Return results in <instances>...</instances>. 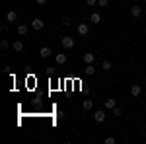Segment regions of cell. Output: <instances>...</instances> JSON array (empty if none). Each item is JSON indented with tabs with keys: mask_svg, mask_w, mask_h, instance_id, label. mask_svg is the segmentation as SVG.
<instances>
[{
	"mask_svg": "<svg viewBox=\"0 0 146 144\" xmlns=\"http://www.w3.org/2000/svg\"><path fill=\"white\" fill-rule=\"evenodd\" d=\"M31 27H33L35 31H41V29L45 27V22H43L41 18H33V20H31Z\"/></svg>",
	"mask_w": 146,
	"mask_h": 144,
	"instance_id": "cell-1",
	"label": "cell"
},
{
	"mask_svg": "<svg viewBox=\"0 0 146 144\" xmlns=\"http://www.w3.org/2000/svg\"><path fill=\"white\" fill-rule=\"evenodd\" d=\"M131 96H133V98H140V96H142V86L133 84V86H131Z\"/></svg>",
	"mask_w": 146,
	"mask_h": 144,
	"instance_id": "cell-2",
	"label": "cell"
},
{
	"mask_svg": "<svg viewBox=\"0 0 146 144\" xmlns=\"http://www.w3.org/2000/svg\"><path fill=\"white\" fill-rule=\"evenodd\" d=\"M60 45H62L64 49H72V47H74V37H62Z\"/></svg>",
	"mask_w": 146,
	"mask_h": 144,
	"instance_id": "cell-3",
	"label": "cell"
},
{
	"mask_svg": "<svg viewBox=\"0 0 146 144\" xmlns=\"http://www.w3.org/2000/svg\"><path fill=\"white\" fill-rule=\"evenodd\" d=\"M66 60H68V56L64 55V53H56L55 55V62L56 64H66Z\"/></svg>",
	"mask_w": 146,
	"mask_h": 144,
	"instance_id": "cell-4",
	"label": "cell"
},
{
	"mask_svg": "<svg viewBox=\"0 0 146 144\" xmlns=\"http://www.w3.org/2000/svg\"><path fill=\"white\" fill-rule=\"evenodd\" d=\"M82 58H84L86 64H94V62H96V53H84Z\"/></svg>",
	"mask_w": 146,
	"mask_h": 144,
	"instance_id": "cell-5",
	"label": "cell"
},
{
	"mask_svg": "<svg viewBox=\"0 0 146 144\" xmlns=\"http://www.w3.org/2000/svg\"><path fill=\"white\" fill-rule=\"evenodd\" d=\"M94 119H96L98 123H103V121H105V111H103V109L96 111V113H94Z\"/></svg>",
	"mask_w": 146,
	"mask_h": 144,
	"instance_id": "cell-6",
	"label": "cell"
},
{
	"mask_svg": "<svg viewBox=\"0 0 146 144\" xmlns=\"http://www.w3.org/2000/svg\"><path fill=\"white\" fill-rule=\"evenodd\" d=\"M131 16L133 18H140L142 16V8L140 6H131Z\"/></svg>",
	"mask_w": 146,
	"mask_h": 144,
	"instance_id": "cell-7",
	"label": "cell"
},
{
	"mask_svg": "<svg viewBox=\"0 0 146 144\" xmlns=\"http://www.w3.org/2000/svg\"><path fill=\"white\" fill-rule=\"evenodd\" d=\"M12 49H14L16 53H22V51H23V43L20 41V39H16V41L12 43Z\"/></svg>",
	"mask_w": 146,
	"mask_h": 144,
	"instance_id": "cell-8",
	"label": "cell"
},
{
	"mask_svg": "<svg viewBox=\"0 0 146 144\" xmlns=\"http://www.w3.org/2000/svg\"><path fill=\"white\" fill-rule=\"evenodd\" d=\"M18 20V12H14V10H10L8 14H6V22H10V23H14Z\"/></svg>",
	"mask_w": 146,
	"mask_h": 144,
	"instance_id": "cell-9",
	"label": "cell"
},
{
	"mask_svg": "<svg viewBox=\"0 0 146 144\" xmlns=\"http://www.w3.org/2000/svg\"><path fill=\"white\" fill-rule=\"evenodd\" d=\"M39 55H41V58H49V56L53 55V51H51L49 47H41V51H39Z\"/></svg>",
	"mask_w": 146,
	"mask_h": 144,
	"instance_id": "cell-10",
	"label": "cell"
},
{
	"mask_svg": "<svg viewBox=\"0 0 146 144\" xmlns=\"http://www.w3.org/2000/svg\"><path fill=\"white\" fill-rule=\"evenodd\" d=\"M88 31H90V25H88V23H80L78 25V33L80 35H88Z\"/></svg>",
	"mask_w": 146,
	"mask_h": 144,
	"instance_id": "cell-11",
	"label": "cell"
},
{
	"mask_svg": "<svg viewBox=\"0 0 146 144\" xmlns=\"http://www.w3.org/2000/svg\"><path fill=\"white\" fill-rule=\"evenodd\" d=\"M113 107H117V101L113 100V98H107L105 100V109H113Z\"/></svg>",
	"mask_w": 146,
	"mask_h": 144,
	"instance_id": "cell-12",
	"label": "cell"
},
{
	"mask_svg": "<svg viewBox=\"0 0 146 144\" xmlns=\"http://www.w3.org/2000/svg\"><path fill=\"white\" fill-rule=\"evenodd\" d=\"M18 35H20V37L27 35V25H25V23H20V25H18Z\"/></svg>",
	"mask_w": 146,
	"mask_h": 144,
	"instance_id": "cell-13",
	"label": "cell"
},
{
	"mask_svg": "<svg viewBox=\"0 0 146 144\" xmlns=\"http://www.w3.org/2000/svg\"><path fill=\"white\" fill-rule=\"evenodd\" d=\"M94 72H96L94 64H86V68H84V74H86V76H94Z\"/></svg>",
	"mask_w": 146,
	"mask_h": 144,
	"instance_id": "cell-14",
	"label": "cell"
},
{
	"mask_svg": "<svg viewBox=\"0 0 146 144\" xmlns=\"http://www.w3.org/2000/svg\"><path fill=\"white\" fill-rule=\"evenodd\" d=\"M82 107H84L86 111L94 109V101H92V100H84V101H82Z\"/></svg>",
	"mask_w": 146,
	"mask_h": 144,
	"instance_id": "cell-15",
	"label": "cell"
},
{
	"mask_svg": "<svg viewBox=\"0 0 146 144\" xmlns=\"http://www.w3.org/2000/svg\"><path fill=\"white\" fill-rule=\"evenodd\" d=\"M100 22H101V16L98 14V12H94V14L90 16V23H100Z\"/></svg>",
	"mask_w": 146,
	"mask_h": 144,
	"instance_id": "cell-16",
	"label": "cell"
},
{
	"mask_svg": "<svg viewBox=\"0 0 146 144\" xmlns=\"http://www.w3.org/2000/svg\"><path fill=\"white\" fill-rule=\"evenodd\" d=\"M101 68H103V70H111V68H113L111 60H107V58H103V60H101Z\"/></svg>",
	"mask_w": 146,
	"mask_h": 144,
	"instance_id": "cell-17",
	"label": "cell"
},
{
	"mask_svg": "<svg viewBox=\"0 0 146 144\" xmlns=\"http://www.w3.org/2000/svg\"><path fill=\"white\" fill-rule=\"evenodd\" d=\"M62 25H64V27H70V25H72V20H70L68 16H64V18H62Z\"/></svg>",
	"mask_w": 146,
	"mask_h": 144,
	"instance_id": "cell-18",
	"label": "cell"
},
{
	"mask_svg": "<svg viewBox=\"0 0 146 144\" xmlns=\"http://www.w3.org/2000/svg\"><path fill=\"white\" fill-rule=\"evenodd\" d=\"M98 6H101V8H107V6H109V0H98Z\"/></svg>",
	"mask_w": 146,
	"mask_h": 144,
	"instance_id": "cell-19",
	"label": "cell"
},
{
	"mask_svg": "<svg viewBox=\"0 0 146 144\" xmlns=\"http://www.w3.org/2000/svg\"><path fill=\"white\" fill-rule=\"evenodd\" d=\"M111 113H113V117H121V109H119V107H113Z\"/></svg>",
	"mask_w": 146,
	"mask_h": 144,
	"instance_id": "cell-20",
	"label": "cell"
},
{
	"mask_svg": "<svg viewBox=\"0 0 146 144\" xmlns=\"http://www.w3.org/2000/svg\"><path fill=\"white\" fill-rule=\"evenodd\" d=\"M8 47H10V43H8L6 39H2V41H0V49H8Z\"/></svg>",
	"mask_w": 146,
	"mask_h": 144,
	"instance_id": "cell-21",
	"label": "cell"
},
{
	"mask_svg": "<svg viewBox=\"0 0 146 144\" xmlns=\"http://www.w3.org/2000/svg\"><path fill=\"white\" fill-rule=\"evenodd\" d=\"M105 144H115V138H113V136H107V138H105Z\"/></svg>",
	"mask_w": 146,
	"mask_h": 144,
	"instance_id": "cell-22",
	"label": "cell"
},
{
	"mask_svg": "<svg viewBox=\"0 0 146 144\" xmlns=\"http://www.w3.org/2000/svg\"><path fill=\"white\" fill-rule=\"evenodd\" d=\"M88 6H98V0H88Z\"/></svg>",
	"mask_w": 146,
	"mask_h": 144,
	"instance_id": "cell-23",
	"label": "cell"
},
{
	"mask_svg": "<svg viewBox=\"0 0 146 144\" xmlns=\"http://www.w3.org/2000/svg\"><path fill=\"white\" fill-rule=\"evenodd\" d=\"M35 2H37L39 6H43V4H47V0H35Z\"/></svg>",
	"mask_w": 146,
	"mask_h": 144,
	"instance_id": "cell-24",
	"label": "cell"
},
{
	"mask_svg": "<svg viewBox=\"0 0 146 144\" xmlns=\"http://www.w3.org/2000/svg\"><path fill=\"white\" fill-rule=\"evenodd\" d=\"M144 90H146V84H144Z\"/></svg>",
	"mask_w": 146,
	"mask_h": 144,
	"instance_id": "cell-25",
	"label": "cell"
},
{
	"mask_svg": "<svg viewBox=\"0 0 146 144\" xmlns=\"http://www.w3.org/2000/svg\"><path fill=\"white\" fill-rule=\"evenodd\" d=\"M144 2H146V0H144Z\"/></svg>",
	"mask_w": 146,
	"mask_h": 144,
	"instance_id": "cell-26",
	"label": "cell"
}]
</instances>
